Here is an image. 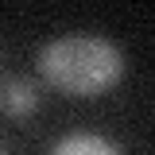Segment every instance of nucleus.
<instances>
[{
    "instance_id": "1",
    "label": "nucleus",
    "mask_w": 155,
    "mask_h": 155,
    "mask_svg": "<svg viewBox=\"0 0 155 155\" xmlns=\"http://www.w3.org/2000/svg\"><path fill=\"white\" fill-rule=\"evenodd\" d=\"M39 74L58 93L93 97L120 81L124 54L116 43H109L101 35H62L39 51Z\"/></svg>"
},
{
    "instance_id": "2",
    "label": "nucleus",
    "mask_w": 155,
    "mask_h": 155,
    "mask_svg": "<svg viewBox=\"0 0 155 155\" xmlns=\"http://www.w3.org/2000/svg\"><path fill=\"white\" fill-rule=\"evenodd\" d=\"M0 109L8 116H31L39 109V93H35V85L27 81V78H12L4 89H0Z\"/></svg>"
},
{
    "instance_id": "3",
    "label": "nucleus",
    "mask_w": 155,
    "mask_h": 155,
    "mask_svg": "<svg viewBox=\"0 0 155 155\" xmlns=\"http://www.w3.org/2000/svg\"><path fill=\"white\" fill-rule=\"evenodd\" d=\"M51 155H120L116 143H109L105 136H93V132H74L66 136Z\"/></svg>"
}]
</instances>
